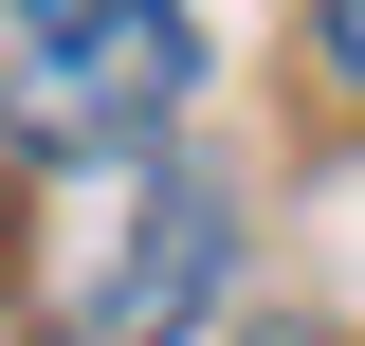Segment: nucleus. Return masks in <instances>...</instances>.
Returning <instances> with one entry per match:
<instances>
[{
    "mask_svg": "<svg viewBox=\"0 0 365 346\" xmlns=\"http://www.w3.org/2000/svg\"><path fill=\"white\" fill-rule=\"evenodd\" d=\"M329 73H347V91H365V0H329Z\"/></svg>",
    "mask_w": 365,
    "mask_h": 346,
    "instance_id": "obj_3",
    "label": "nucleus"
},
{
    "mask_svg": "<svg viewBox=\"0 0 365 346\" xmlns=\"http://www.w3.org/2000/svg\"><path fill=\"white\" fill-rule=\"evenodd\" d=\"M220 256H237L220 182L201 164H128L73 219V256L37 273V310H55V346H182L201 310H220Z\"/></svg>",
    "mask_w": 365,
    "mask_h": 346,
    "instance_id": "obj_2",
    "label": "nucleus"
},
{
    "mask_svg": "<svg viewBox=\"0 0 365 346\" xmlns=\"http://www.w3.org/2000/svg\"><path fill=\"white\" fill-rule=\"evenodd\" d=\"M182 91H201V19L182 0H0V146L128 164Z\"/></svg>",
    "mask_w": 365,
    "mask_h": 346,
    "instance_id": "obj_1",
    "label": "nucleus"
}]
</instances>
